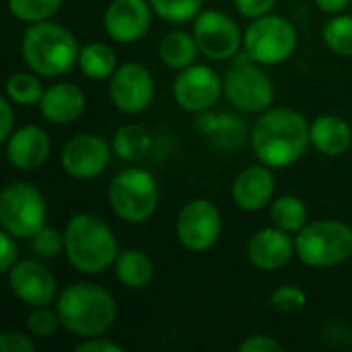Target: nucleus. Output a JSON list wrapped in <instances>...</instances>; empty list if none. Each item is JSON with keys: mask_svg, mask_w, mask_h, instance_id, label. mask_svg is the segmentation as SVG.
I'll return each mask as SVG.
<instances>
[{"mask_svg": "<svg viewBox=\"0 0 352 352\" xmlns=\"http://www.w3.org/2000/svg\"><path fill=\"white\" fill-rule=\"evenodd\" d=\"M311 122L291 107H270L258 116L250 130V146L258 163L285 169L301 161L309 146Z\"/></svg>", "mask_w": 352, "mask_h": 352, "instance_id": "1", "label": "nucleus"}, {"mask_svg": "<svg viewBox=\"0 0 352 352\" xmlns=\"http://www.w3.org/2000/svg\"><path fill=\"white\" fill-rule=\"evenodd\" d=\"M64 245L66 260L85 276H97L113 268L120 254L116 233L93 212H76L66 221Z\"/></svg>", "mask_w": 352, "mask_h": 352, "instance_id": "2", "label": "nucleus"}, {"mask_svg": "<svg viewBox=\"0 0 352 352\" xmlns=\"http://www.w3.org/2000/svg\"><path fill=\"white\" fill-rule=\"evenodd\" d=\"M62 328L78 338L105 336L118 320L113 295L95 283H72L56 299Z\"/></svg>", "mask_w": 352, "mask_h": 352, "instance_id": "3", "label": "nucleus"}, {"mask_svg": "<svg viewBox=\"0 0 352 352\" xmlns=\"http://www.w3.org/2000/svg\"><path fill=\"white\" fill-rule=\"evenodd\" d=\"M80 45L72 31L50 21L31 23L21 39V56L29 70L43 78H60L78 66Z\"/></svg>", "mask_w": 352, "mask_h": 352, "instance_id": "4", "label": "nucleus"}, {"mask_svg": "<svg viewBox=\"0 0 352 352\" xmlns=\"http://www.w3.org/2000/svg\"><path fill=\"white\" fill-rule=\"evenodd\" d=\"M295 250L309 268H336L352 258V227L338 219L309 221L295 235Z\"/></svg>", "mask_w": 352, "mask_h": 352, "instance_id": "5", "label": "nucleus"}, {"mask_svg": "<svg viewBox=\"0 0 352 352\" xmlns=\"http://www.w3.org/2000/svg\"><path fill=\"white\" fill-rule=\"evenodd\" d=\"M107 202L120 221L128 225H142L159 206L157 177L144 167H128L109 182Z\"/></svg>", "mask_w": 352, "mask_h": 352, "instance_id": "6", "label": "nucleus"}, {"mask_svg": "<svg viewBox=\"0 0 352 352\" xmlns=\"http://www.w3.org/2000/svg\"><path fill=\"white\" fill-rule=\"evenodd\" d=\"M299 45L297 27L280 14H264L252 19L243 31L245 56L262 66H278L287 62Z\"/></svg>", "mask_w": 352, "mask_h": 352, "instance_id": "7", "label": "nucleus"}, {"mask_svg": "<svg viewBox=\"0 0 352 352\" xmlns=\"http://www.w3.org/2000/svg\"><path fill=\"white\" fill-rule=\"evenodd\" d=\"M223 95L237 111L260 116L272 107L276 87L264 66L252 62L243 52V58L235 60L233 68L223 78Z\"/></svg>", "mask_w": 352, "mask_h": 352, "instance_id": "8", "label": "nucleus"}, {"mask_svg": "<svg viewBox=\"0 0 352 352\" xmlns=\"http://www.w3.org/2000/svg\"><path fill=\"white\" fill-rule=\"evenodd\" d=\"M47 225V202L37 186L10 182L0 194V227L16 239L33 237Z\"/></svg>", "mask_w": 352, "mask_h": 352, "instance_id": "9", "label": "nucleus"}, {"mask_svg": "<svg viewBox=\"0 0 352 352\" xmlns=\"http://www.w3.org/2000/svg\"><path fill=\"white\" fill-rule=\"evenodd\" d=\"M192 35L200 54L210 62L235 60L243 50V31L223 10H200L192 21Z\"/></svg>", "mask_w": 352, "mask_h": 352, "instance_id": "10", "label": "nucleus"}, {"mask_svg": "<svg viewBox=\"0 0 352 352\" xmlns=\"http://www.w3.org/2000/svg\"><path fill=\"white\" fill-rule=\"evenodd\" d=\"M223 233V214L206 198L190 200L182 206L175 219V237L179 245L192 254L212 250Z\"/></svg>", "mask_w": 352, "mask_h": 352, "instance_id": "11", "label": "nucleus"}, {"mask_svg": "<svg viewBox=\"0 0 352 352\" xmlns=\"http://www.w3.org/2000/svg\"><path fill=\"white\" fill-rule=\"evenodd\" d=\"M155 78L140 62L120 64L107 80V95L113 107L126 116L144 113L155 99Z\"/></svg>", "mask_w": 352, "mask_h": 352, "instance_id": "12", "label": "nucleus"}, {"mask_svg": "<svg viewBox=\"0 0 352 352\" xmlns=\"http://www.w3.org/2000/svg\"><path fill=\"white\" fill-rule=\"evenodd\" d=\"M111 144L97 134H76L72 136L60 153V165L66 175L80 182H91L103 175L111 163Z\"/></svg>", "mask_w": 352, "mask_h": 352, "instance_id": "13", "label": "nucleus"}, {"mask_svg": "<svg viewBox=\"0 0 352 352\" xmlns=\"http://www.w3.org/2000/svg\"><path fill=\"white\" fill-rule=\"evenodd\" d=\"M173 101L188 113L212 109L223 95V78L206 64H192L173 78Z\"/></svg>", "mask_w": 352, "mask_h": 352, "instance_id": "14", "label": "nucleus"}, {"mask_svg": "<svg viewBox=\"0 0 352 352\" xmlns=\"http://www.w3.org/2000/svg\"><path fill=\"white\" fill-rule=\"evenodd\" d=\"M10 293L27 307L52 305L58 299V283L52 270L39 260H19L6 272Z\"/></svg>", "mask_w": 352, "mask_h": 352, "instance_id": "15", "label": "nucleus"}, {"mask_svg": "<svg viewBox=\"0 0 352 352\" xmlns=\"http://www.w3.org/2000/svg\"><path fill=\"white\" fill-rule=\"evenodd\" d=\"M153 14L148 0H111L103 12V29L116 43H136L151 31Z\"/></svg>", "mask_w": 352, "mask_h": 352, "instance_id": "16", "label": "nucleus"}, {"mask_svg": "<svg viewBox=\"0 0 352 352\" xmlns=\"http://www.w3.org/2000/svg\"><path fill=\"white\" fill-rule=\"evenodd\" d=\"M245 256L254 268L262 272H276L297 256L295 235L278 229L276 225L262 227L248 239Z\"/></svg>", "mask_w": 352, "mask_h": 352, "instance_id": "17", "label": "nucleus"}, {"mask_svg": "<svg viewBox=\"0 0 352 352\" xmlns=\"http://www.w3.org/2000/svg\"><path fill=\"white\" fill-rule=\"evenodd\" d=\"M4 153L10 167L19 171H35L50 159L52 140L41 126L27 124L10 134L4 142Z\"/></svg>", "mask_w": 352, "mask_h": 352, "instance_id": "18", "label": "nucleus"}, {"mask_svg": "<svg viewBox=\"0 0 352 352\" xmlns=\"http://www.w3.org/2000/svg\"><path fill=\"white\" fill-rule=\"evenodd\" d=\"M276 179L268 165L258 163L241 169L231 186V198L243 212H260L274 200Z\"/></svg>", "mask_w": 352, "mask_h": 352, "instance_id": "19", "label": "nucleus"}, {"mask_svg": "<svg viewBox=\"0 0 352 352\" xmlns=\"http://www.w3.org/2000/svg\"><path fill=\"white\" fill-rule=\"evenodd\" d=\"M194 128L219 151H237L250 138L243 118L229 111H200L196 113Z\"/></svg>", "mask_w": 352, "mask_h": 352, "instance_id": "20", "label": "nucleus"}, {"mask_svg": "<svg viewBox=\"0 0 352 352\" xmlns=\"http://www.w3.org/2000/svg\"><path fill=\"white\" fill-rule=\"evenodd\" d=\"M87 107V97L76 82H56L43 91L39 101V113L43 120L56 126H66L76 122Z\"/></svg>", "mask_w": 352, "mask_h": 352, "instance_id": "21", "label": "nucleus"}, {"mask_svg": "<svg viewBox=\"0 0 352 352\" xmlns=\"http://www.w3.org/2000/svg\"><path fill=\"white\" fill-rule=\"evenodd\" d=\"M311 146L326 157H342L352 146V126L340 116L324 113L311 122Z\"/></svg>", "mask_w": 352, "mask_h": 352, "instance_id": "22", "label": "nucleus"}, {"mask_svg": "<svg viewBox=\"0 0 352 352\" xmlns=\"http://www.w3.org/2000/svg\"><path fill=\"white\" fill-rule=\"evenodd\" d=\"M113 274L118 283L130 291H142L153 283L155 264L148 254L136 248L122 250L113 264Z\"/></svg>", "mask_w": 352, "mask_h": 352, "instance_id": "23", "label": "nucleus"}, {"mask_svg": "<svg viewBox=\"0 0 352 352\" xmlns=\"http://www.w3.org/2000/svg\"><path fill=\"white\" fill-rule=\"evenodd\" d=\"M198 54H200V50H198L194 35L188 31H182V29H173V31L165 33L157 45L159 60L167 68L177 70V72L196 64Z\"/></svg>", "mask_w": 352, "mask_h": 352, "instance_id": "24", "label": "nucleus"}, {"mask_svg": "<svg viewBox=\"0 0 352 352\" xmlns=\"http://www.w3.org/2000/svg\"><path fill=\"white\" fill-rule=\"evenodd\" d=\"M113 155L126 163H140L153 151V138L148 130L140 124H126L116 130L111 138Z\"/></svg>", "mask_w": 352, "mask_h": 352, "instance_id": "25", "label": "nucleus"}, {"mask_svg": "<svg viewBox=\"0 0 352 352\" xmlns=\"http://www.w3.org/2000/svg\"><path fill=\"white\" fill-rule=\"evenodd\" d=\"M118 54L105 41H91L80 47L78 68L91 80H109V76L118 70Z\"/></svg>", "mask_w": 352, "mask_h": 352, "instance_id": "26", "label": "nucleus"}, {"mask_svg": "<svg viewBox=\"0 0 352 352\" xmlns=\"http://www.w3.org/2000/svg\"><path fill=\"white\" fill-rule=\"evenodd\" d=\"M270 221L278 229L297 235L309 223V210L299 196L283 194L270 202Z\"/></svg>", "mask_w": 352, "mask_h": 352, "instance_id": "27", "label": "nucleus"}, {"mask_svg": "<svg viewBox=\"0 0 352 352\" xmlns=\"http://www.w3.org/2000/svg\"><path fill=\"white\" fill-rule=\"evenodd\" d=\"M6 97L21 107H29V105H39L45 87L39 80V74H35L33 70H19L12 72L6 78Z\"/></svg>", "mask_w": 352, "mask_h": 352, "instance_id": "28", "label": "nucleus"}, {"mask_svg": "<svg viewBox=\"0 0 352 352\" xmlns=\"http://www.w3.org/2000/svg\"><path fill=\"white\" fill-rule=\"evenodd\" d=\"M322 41L332 54L352 58V14H334L322 29Z\"/></svg>", "mask_w": 352, "mask_h": 352, "instance_id": "29", "label": "nucleus"}, {"mask_svg": "<svg viewBox=\"0 0 352 352\" xmlns=\"http://www.w3.org/2000/svg\"><path fill=\"white\" fill-rule=\"evenodd\" d=\"M64 0H6L8 12L23 23H41L54 19Z\"/></svg>", "mask_w": 352, "mask_h": 352, "instance_id": "30", "label": "nucleus"}, {"mask_svg": "<svg viewBox=\"0 0 352 352\" xmlns=\"http://www.w3.org/2000/svg\"><path fill=\"white\" fill-rule=\"evenodd\" d=\"M153 12L173 25L190 23L202 10V0H148Z\"/></svg>", "mask_w": 352, "mask_h": 352, "instance_id": "31", "label": "nucleus"}, {"mask_svg": "<svg viewBox=\"0 0 352 352\" xmlns=\"http://www.w3.org/2000/svg\"><path fill=\"white\" fill-rule=\"evenodd\" d=\"M25 328L33 338L47 340L58 334V330L62 328V320H60L56 307H50V305L31 307V311L27 314V320H25Z\"/></svg>", "mask_w": 352, "mask_h": 352, "instance_id": "32", "label": "nucleus"}, {"mask_svg": "<svg viewBox=\"0 0 352 352\" xmlns=\"http://www.w3.org/2000/svg\"><path fill=\"white\" fill-rule=\"evenodd\" d=\"M270 307L285 316L301 314L307 307V293L297 285H283L270 293Z\"/></svg>", "mask_w": 352, "mask_h": 352, "instance_id": "33", "label": "nucleus"}, {"mask_svg": "<svg viewBox=\"0 0 352 352\" xmlns=\"http://www.w3.org/2000/svg\"><path fill=\"white\" fill-rule=\"evenodd\" d=\"M31 252L41 260H56L64 254V231H58L54 227H41L33 237H29Z\"/></svg>", "mask_w": 352, "mask_h": 352, "instance_id": "34", "label": "nucleus"}, {"mask_svg": "<svg viewBox=\"0 0 352 352\" xmlns=\"http://www.w3.org/2000/svg\"><path fill=\"white\" fill-rule=\"evenodd\" d=\"M37 344L29 332L6 330L0 334V352H35Z\"/></svg>", "mask_w": 352, "mask_h": 352, "instance_id": "35", "label": "nucleus"}, {"mask_svg": "<svg viewBox=\"0 0 352 352\" xmlns=\"http://www.w3.org/2000/svg\"><path fill=\"white\" fill-rule=\"evenodd\" d=\"M239 352H280L283 344L270 334H252L239 342Z\"/></svg>", "mask_w": 352, "mask_h": 352, "instance_id": "36", "label": "nucleus"}, {"mask_svg": "<svg viewBox=\"0 0 352 352\" xmlns=\"http://www.w3.org/2000/svg\"><path fill=\"white\" fill-rule=\"evenodd\" d=\"M16 262H19L16 237H12L10 233L2 231V233H0V272L6 274Z\"/></svg>", "mask_w": 352, "mask_h": 352, "instance_id": "37", "label": "nucleus"}, {"mask_svg": "<svg viewBox=\"0 0 352 352\" xmlns=\"http://www.w3.org/2000/svg\"><path fill=\"white\" fill-rule=\"evenodd\" d=\"M237 12L245 19H258L264 14H270L276 6V0H233Z\"/></svg>", "mask_w": 352, "mask_h": 352, "instance_id": "38", "label": "nucleus"}, {"mask_svg": "<svg viewBox=\"0 0 352 352\" xmlns=\"http://www.w3.org/2000/svg\"><path fill=\"white\" fill-rule=\"evenodd\" d=\"M14 130H16L14 103L8 97H2L0 99V142H6Z\"/></svg>", "mask_w": 352, "mask_h": 352, "instance_id": "39", "label": "nucleus"}, {"mask_svg": "<svg viewBox=\"0 0 352 352\" xmlns=\"http://www.w3.org/2000/svg\"><path fill=\"white\" fill-rule=\"evenodd\" d=\"M76 352H124V346L111 338L105 336H91V338H82L76 344Z\"/></svg>", "mask_w": 352, "mask_h": 352, "instance_id": "40", "label": "nucleus"}, {"mask_svg": "<svg viewBox=\"0 0 352 352\" xmlns=\"http://www.w3.org/2000/svg\"><path fill=\"white\" fill-rule=\"evenodd\" d=\"M314 2H316V6H318L322 12H326V14L334 16V14L344 12V10H346V6L351 4L352 0H314Z\"/></svg>", "mask_w": 352, "mask_h": 352, "instance_id": "41", "label": "nucleus"}]
</instances>
